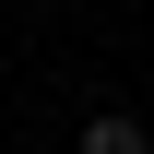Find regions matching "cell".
I'll list each match as a JSON object with an SVG mask.
<instances>
[{
    "instance_id": "obj_1",
    "label": "cell",
    "mask_w": 154,
    "mask_h": 154,
    "mask_svg": "<svg viewBox=\"0 0 154 154\" xmlns=\"http://www.w3.org/2000/svg\"><path fill=\"white\" fill-rule=\"evenodd\" d=\"M83 154H154V142H142L131 107H95V119H83Z\"/></svg>"
}]
</instances>
